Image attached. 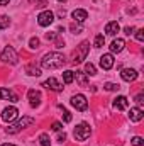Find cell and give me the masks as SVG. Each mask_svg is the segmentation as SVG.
I'll list each match as a JSON object with an SVG mask.
<instances>
[{
	"instance_id": "4dcf8cb0",
	"label": "cell",
	"mask_w": 144,
	"mask_h": 146,
	"mask_svg": "<svg viewBox=\"0 0 144 146\" xmlns=\"http://www.w3.org/2000/svg\"><path fill=\"white\" fill-rule=\"evenodd\" d=\"M136 39H137L139 42H143V41H144V31H143V29L136 31Z\"/></svg>"
},
{
	"instance_id": "d6a6232c",
	"label": "cell",
	"mask_w": 144,
	"mask_h": 146,
	"mask_svg": "<svg viewBox=\"0 0 144 146\" xmlns=\"http://www.w3.org/2000/svg\"><path fill=\"white\" fill-rule=\"evenodd\" d=\"M136 102H137L139 106L144 102V95H143V94H137V95H136Z\"/></svg>"
},
{
	"instance_id": "2e32d148",
	"label": "cell",
	"mask_w": 144,
	"mask_h": 146,
	"mask_svg": "<svg viewBox=\"0 0 144 146\" xmlns=\"http://www.w3.org/2000/svg\"><path fill=\"white\" fill-rule=\"evenodd\" d=\"M27 97H29V102H31L32 107H37V106L41 104V94H39L37 90H34V88L27 92Z\"/></svg>"
},
{
	"instance_id": "484cf974",
	"label": "cell",
	"mask_w": 144,
	"mask_h": 146,
	"mask_svg": "<svg viewBox=\"0 0 144 146\" xmlns=\"http://www.w3.org/2000/svg\"><path fill=\"white\" fill-rule=\"evenodd\" d=\"M104 88H105V90H108V92H114V90H119L120 87H119L117 83H112V82H107V83L104 85Z\"/></svg>"
},
{
	"instance_id": "d6986e66",
	"label": "cell",
	"mask_w": 144,
	"mask_h": 146,
	"mask_svg": "<svg viewBox=\"0 0 144 146\" xmlns=\"http://www.w3.org/2000/svg\"><path fill=\"white\" fill-rule=\"evenodd\" d=\"M75 78L78 80V83H80L81 87H87V85H88V78H87V73L76 72V73H75Z\"/></svg>"
},
{
	"instance_id": "3957f363",
	"label": "cell",
	"mask_w": 144,
	"mask_h": 146,
	"mask_svg": "<svg viewBox=\"0 0 144 146\" xmlns=\"http://www.w3.org/2000/svg\"><path fill=\"white\" fill-rule=\"evenodd\" d=\"M31 124H34V119H32V117H29V115H24V117H22V119H19L17 122H14V124H10L9 127H5V131H7V134H17L19 131H22V129L29 127Z\"/></svg>"
},
{
	"instance_id": "8fae6325",
	"label": "cell",
	"mask_w": 144,
	"mask_h": 146,
	"mask_svg": "<svg viewBox=\"0 0 144 146\" xmlns=\"http://www.w3.org/2000/svg\"><path fill=\"white\" fill-rule=\"evenodd\" d=\"M114 107H115L117 110H126L127 107H129V100H127V97L120 95V97L114 99Z\"/></svg>"
},
{
	"instance_id": "7c38bea8",
	"label": "cell",
	"mask_w": 144,
	"mask_h": 146,
	"mask_svg": "<svg viewBox=\"0 0 144 146\" xmlns=\"http://www.w3.org/2000/svg\"><path fill=\"white\" fill-rule=\"evenodd\" d=\"M73 19H75V22H85L87 19H88V12L87 10H83V9H76V10H73Z\"/></svg>"
},
{
	"instance_id": "83f0119b",
	"label": "cell",
	"mask_w": 144,
	"mask_h": 146,
	"mask_svg": "<svg viewBox=\"0 0 144 146\" xmlns=\"http://www.w3.org/2000/svg\"><path fill=\"white\" fill-rule=\"evenodd\" d=\"M131 145H132V146H143L144 145V139L141 138V136H134V138L131 139Z\"/></svg>"
},
{
	"instance_id": "603a6c76",
	"label": "cell",
	"mask_w": 144,
	"mask_h": 146,
	"mask_svg": "<svg viewBox=\"0 0 144 146\" xmlns=\"http://www.w3.org/2000/svg\"><path fill=\"white\" fill-rule=\"evenodd\" d=\"M85 72H87V75H97V68H95L93 63H87L85 65Z\"/></svg>"
},
{
	"instance_id": "8d00e7d4",
	"label": "cell",
	"mask_w": 144,
	"mask_h": 146,
	"mask_svg": "<svg viewBox=\"0 0 144 146\" xmlns=\"http://www.w3.org/2000/svg\"><path fill=\"white\" fill-rule=\"evenodd\" d=\"M46 5H48V2H39V3H37L36 7H39V9H42V7H46Z\"/></svg>"
},
{
	"instance_id": "44dd1931",
	"label": "cell",
	"mask_w": 144,
	"mask_h": 146,
	"mask_svg": "<svg viewBox=\"0 0 144 146\" xmlns=\"http://www.w3.org/2000/svg\"><path fill=\"white\" fill-rule=\"evenodd\" d=\"M73 80H75V72H71V70H66V72H63V82H65L66 85H70Z\"/></svg>"
},
{
	"instance_id": "ab89813d",
	"label": "cell",
	"mask_w": 144,
	"mask_h": 146,
	"mask_svg": "<svg viewBox=\"0 0 144 146\" xmlns=\"http://www.w3.org/2000/svg\"><path fill=\"white\" fill-rule=\"evenodd\" d=\"M58 2H66V0H58Z\"/></svg>"
},
{
	"instance_id": "e0dca14e",
	"label": "cell",
	"mask_w": 144,
	"mask_h": 146,
	"mask_svg": "<svg viewBox=\"0 0 144 146\" xmlns=\"http://www.w3.org/2000/svg\"><path fill=\"white\" fill-rule=\"evenodd\" d=\"M119 31H120V26H119L117 21H112V22H108L107 26H105V33H107L108 36H115Z\"/></svg>"
},
{
	"instance_id": "f546056e",
	"label": "cell",
	"mask_w": 144,
	"mask_h": 146,
	"mask_svg": "<svg viewBox=\"0 0 144 146\" xmlns=\"http://www.w3.org/2000/svg\"><path fill=\"white\" fill-rule=\"evenodd\" d=\"M29 48H31V49H37V48H39V39H37V37H31Z\"/></svg>"
},
{
	"instance_id": "4fadbf2b",
	"label": "cell",
	"mask_w": 144,
	"mask_h": 146,
	"mask_svg": "<svg viewBox=\"0 0 144 146\" xmlns=\"http://www.w3.org/2000/svg\"><path fill=\"white\" fill-rule=\"evenodd\" d=\"M120 76H122L124 82H134V80L137 78V72L132 70V68H126V70H122Z\"/></svg>"
},
{
	"instance_id": "9a60e30c",
	"label": "cell",
	"mask_w": 144,
	"mask_h": 146,
	"mask_svg": "<svg viewBox=\"0 0 144 146\" xmlns=\"http://www.w3.org/2000/svg\"><path fill=\"white\" fill-rule=\"evenodd\" d=\"M100 66L104 68V70H110L112 66H114V56L107 53V54H104L102 58H100Z\"/></svg>"
},
{
	"instance_id": "ba28073f",
	"label": "cell",
	"mask_w": 144,
	"mask_h": 146,
	"mask_svg": "<svg viewBox=\"0 0 144 146\" xmlns=\"http://www.w3.org/2000/svg\"><path fill=\"white\" fill-rule=\"evenodd\" d=\"M42 87H46V88H49V90H53V92H61L63 90V85L56 80V78H48L44 83H42Z\"/></svg>"
},
{
	"instance_id": "6da1fadb",
	"label": "cell",
	"mask_w": 144,
	"mask_h": 146,
	"mask_svg": "<svg viewBox=\"0 0 144 146\" xmlns=\"http://www.w3.org/2000/svg\"><path fill=\"white\" fill-rule=\"evenodd\" d=\"M41 65H42V68H48V70L63 68L66 65V58L63 54H59V53H48V54L42 56Z\"/></svg>"
},
{
	"instance_id": "60d3db41",
	"label": "cell",
	"mask_w": 144,
	"mask_h": 146,
	"mask_svg": "<svg viewBox=\"0 0 144 146\" xmlns=\"http://www.w3.org/2000/svg\"><path fill=\"white\" fill-rule=\"evenodd\" d=\"M29 2H36V0H29Z\"/></svg>"
},
{
	"instance_id": "8992f818",
	"label": "cell",
	"mask_w": 144,
	"mask_h": 146,
	"mask_svg": "<svg viewBox=\"0 0 144 146\" xmlns=\"http://www.w3.org/2000/svg\"><path fill=\"white\" fill-rule=\"evenodd\" d=\"M71 106L75 107L76 110H87V107H88V102H87V99H85V95H81V94H76V95H73L71 97Z\"/></svg>"
},
{
	"instance_id": "cb8c5ba5",
	"label": "cell",
	"mask_w": 144,
	"mask_h": 146,
	"mask_svg": "<svg viewBox=\"0 0 144 146\" xmlns=\"http://www.w3.org/2000/svg\"><path fill=\"white\" fill-rule=\"evenodd\" d=\"M9 24H10V19H9V15H0V29H5V27H9Z\"/></svg>"
},
{
	"instance_id": "ac0fdd59",
	"label": "cell",
	"mask_w": 144,
	"mask_h": 146,
	"mask_svg": "<svg viewBox=\"0 0 144 146\" xmlns=\"http://www.w3.org/2000/svg\"><path fill=\"white\" fill-rule=\"evenodd\" d=\"M124 46H126L124 39H115V41H112V44H110V51H112V53H120V51L124 49Z\"/></svg>"
},
{
	"instance_id": "5bb4252c",
	"label": "cell",
	"mask_w": 144,
	"mask_h": 146,
	"mask_svg": "<svg viewBox=\"0 0 144 146\" xmlns=\"http://www.w3.org/2000/svg\"><path fill=\"white\" fill-rule=\"evenodd\" d=\"M144 112L141 107H132V109L129 110V119L132 121V122H139L141 119H143Z\"/></svg>"
},
{
	"instance_id": "836d02e7",
	"label": "cell",
	"mask_w": 144,
	"mask_h": 146,
	"mask_svg": "<svg viewBox=\"0 0 144 146\" xmlns=\"http://www.w3.org/2000/svg\"><path fill=\"white\" fill-rule=\"evenodd\" d=\"M58 141H59V143H65V141H66V134H65V133H59V134H58Z\"/></svg>"
},
{
	"instance_id": "74e56055",
	"label": "cell",
	"mask_w": 144,
	"mask_h": 146,
	"mask_svg": "<svg viewBox=\"0 0 144 146\" xmlns=\"http://www.w3.org/2000/svg\"><path fill=\"white\" fill-rule=\"evenodd\" d=\"M9 2H10V0H0V5H7Z\"/></svg>"
},
{
	"instance_id": "52a82bcc",
	"label": "cell",
	"mask_w": 144,
	"mask_h": 146,
	"mask_svg": "<svg viewBox=\"0 0 144 146\" xmlns=\"http://www.w3.org/2000/svg\"><path fill=\"white\" fill-rule=\"evenodd\" d=\"M53 21H54V14H53L51 10H44V12H41V14H39V17H37V24H39V26H42V27L51 26V24H53Z\"/></svg>"
},
{
	"instance_id": "4316f807",
	"label": "cell",
	"mask_w": 144,
	"mask_h": 146,
	"mask_svg": "<svg viewBox=\"0 0 144 146\" xmlns=\"http://www.w3.org/2000/svg\"><path fill=\"white\" fill-rule=\"evenodd\" d=\"M58 107H59L61 112H63V121H65V122H70V121H71V114L65 109V107H61V106H58Z\"/></svg>"
},
{
	"instance_id": "ffe728a7",
	"label": "cell",
	"mask_w": 144,
	"mask_h": 146,
	"mask_svg": "<svg viewBox=\"0 0 144 146\" xmlns=\"http://www.w3.org/2000/svg\"><path fill=\"white\" fill-rule=\"evenodd\" d=\"M26 73L31 75V76H39V75H41V68H37L34 65H27V66H26Z\"/></svg>"
},
{
	"instance_id": "1f68e13d",
	"label": "cell",
	"mask_w": 144,
	"mask_h": 146,
	"mask_svg": "<svg viewBox=\"0 0 144 146\" xmlns=\"http://www.w3.org/2000/svg\"><path fill=\"white\" fill-rule=\"evenodd\" d=\"M61 129H63V124L61 122H53V131H58L59 133Z\"/></svg>"
},
{
	"instance_id": "e575fe53",
	"label": "cell",
	"mask_w": 144,
	"mask_h": 146,
	"mask_svg": "<svg viewBox=\"0 0 144 146\" xmlns=\"http://www.w3.org/2000/svg\"><path fill=\"white\" fill-rule=\"evenodd\" d=\"M132 33H134V27H132V26H131V27H126V29H124V34H127V36H131Z\"/></svg>"
},
{
	"instance_id": "9c48e42d",
	"label": "cell",
	"mask_w": 144,
	"mask_h": 146,
	"mask_svg": "<svg viewBox=\"0 0 144 146\" xmlns=\"http://www.w3.org/2000/svg\"><path fill=\"white\" fill-rule=\"evenodd\" d=\"M17 114H19V110L15 109V107H7V109H3V112H2V121L10 122V121H14L17 117Z\"/></svg>"
},
{
	"instance_id": "5b68a950",
	"label": "cell",
	"mask_w": 144,
	"mask_h": 146,
	"mask_svg": "<svg viewBox=\"0 0 144 146\" xmlns=\"http://www.w3.org/2000/svg\"><path fill=\"white\" fill-rule=\"evenodd\" d=\"M90 133H92L90 126H88L87 122H81V124H78V126L75 127L73 136H75V139H76V141H85V139L90 136Z\"/></svg>"
},
{
	"instance_id": "30bf717a",
	"label": "cell",
	"mask_w": 144,
	"mask_h": 146,
	"mask_svg": "<svg viewBox=\"0 0 144 146\" xmlns=\"http://www.w3.org/2000/svg\"><path fill=\"white\" fill-rule=\"evenodd\" d=\"M0 99L2 100H9V102H17L19 100V97L9 88H0Z\"/></svg>"
},
{
	"instance_id": "7402d4cb",
	"label": "cell",
	"mask_w": 144,
	"mask_h": 146,
	"mask_svg": "<svg viewBox=\"0 0 144 146\" xmlns=\"http://www.w3.org/2000/svg\"><path fill=\"white\" fill-rule=\"evenodd\" d=\"M39 143H41V146H51V138H49V134H48V133H42V134L39 136Z\"/></svg>"
},
{
	"instance_id": "f1b7e54d",
	"label": "cell",
	"mask_w": 144,
	"mask_h": 146,
	"mask_svg": "<svg viewBox=\"0 0 144 146\" xmlns=\"http://www.w3.org/2000/svg\"><path fill=\"white\" fill-rule=\"evenodd\" d=\"M104 42H105V39H104L102 34H98V36L95 37V48H102V46H104Z\"/></svg>"
},
{
	"instance_id": "f35d334b",
	"label": "cell",
	"mask_w": 144,
	"mask_h": 146,
	"mask_svg": "<svg viewBox=\"0 0 144 146\" xmlns=\"http://www.w3.org/2000/svg\"><path fill=\"white\" fill-rule=\"evenodd\" d=\"M2 146H15V145H10V143H3Z\"/></svg>"
},
{
	"instance_id": "7a4b0ae2",
	"label": "cell",
	"mask_w": 144,
	"mask_h": 146,
	"mask_svg": "<svg viewBox=\"0 0 144 146\" xmlns=\"http://www.w3.org/2000/svg\"><path fill=\"white\" fill-rule=\"evenodd\" d=\"M88 49H90V42H88V41L80 42V46H76V49L73 51V54H71V63L73 65L83 63V60H85L87 54H88Z\"/></svg>"
},
{
	"instance_id": "d4e9b609",
	"label": "cell",
	"mask_w": 144,
	"mask_h": 146,
	"mask_svg": "<svg viewBox=\"0 0 144 146\" xmlns=\"http://www.w3.org/2000/svg\"><path fill=\"white\" fill-rule=\"evenodd\" d=\"M70 31H71L73 34H80V33L83 31V27H81L80 24H76V22H73L71 26H70Z\"/></svg>"
},
{
	"instance_id": "277c9868",
	"label": "cell",
	"mask_w": 144,
	"mask_h": 146,
	"mask_svg": "<svg viewBox=\"0 0 144 146\" xmlns=\"http://www.w3.org/2000/svg\"><path fill=\"white\" fill-rule=\"evenodd\" d=\"M0 60H2L3 63H9V65H17L19 56H17V53H15V49H14L12 46H7V48L2 51V54H0Z\"/></svg>"
},
{
	"instance_id": "d590c367",
	"label": "cell",
	"mask_w": 144,
	"mask_h": 146,
	"mask_svg": "<svg viewBox=\"0 0 144 146\" xmlns=\"http://www.w3.org/2000/svg\"><path fill=\"white\" fill-rule=\"evenodd\" d=\"M54 41H56V42H54L56 48H63V46H65V41H63V39H54Z\"/></svg>"
}]
</instances>
